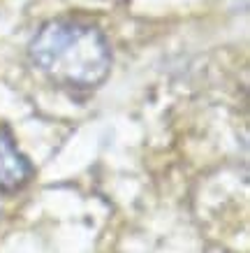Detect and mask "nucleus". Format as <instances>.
Here are the masks:
<instances>
[{
    "instance_id": "f257e3e1",
    "label": "nucleus",
    "mask_w": 250,
    "mask_h": 253,
    "mask_svg": "<svg viewBox=\"0 0 250 253\" xmlns=\"http://www.w3.org/2000/svg\"><path fill=\"white\" fill-rule=\"evenodd\" d=\"M28 54L39 72L68 88H95L111 68L107 38L79 21H49L33 38Z\"/></svg>"
},
{
    "instance_id": "f03ea898",
    "label": "nucleus",
    "mask_w": 250,
    "mask_h": 253,
    "mask_svg": "<svg viewBox=\"0 0 250 253\" xmlns=\"http://www.w3.org/2000/svg\"><path fill=\"white\" fill-rule=\"evenodd\" d=\"M33 168L28 158L16 149L7 128H0V191L14 193L28 184Z\"/></svg>"
}]
</instances>
